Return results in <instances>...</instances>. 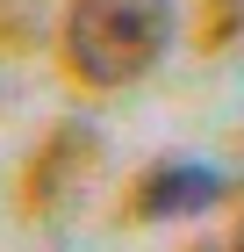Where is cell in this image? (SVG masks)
Segmentation results:
<instances>
[{
    "label": "cell",
    "mask_w": 244,
    "mask_h": 252,
    "mask_svg": "<svg viewBox=\"0 0 244 252\" xmlns=\"http://www.w3.org/2000/svg\"><path fill=\"white\" fill-rule=\"evenodd\" d=\"M172 43V0H72L65 58L86 87H130Z\"/></svg>",
    "instance_id": "1"
},
{
    "label": "cell",
    "mask_w": 244,
    "mask_h": 252,
    "mask_svg": "<svg viewBox=\"0 0 244 252\" xmlns=\"http://www.w3.org/2000/svg\"><path fill=\"white\" fill-rule=\"evenodd\" d=\"M230 194V173L208 166V158H151L130 188V216L136 223H180V216H201Z\"/></svg>",
    "instance_id": "2"
},
{
    "label": "cell",
    "mask_w": 244,
    "mask_h": 252,
    "mask_svg": "<svg viewBox=\"0 0 244 252\" xmlns=\"http://www.w3.org/2000/svg\"><path fill=\"white\" fill-rule=\"evenodd\" d=\"M94 166V130L86 123H57L51 137H43V152H36V166H29V209H57L65 194L79 188V173Z\"/></svg>",
    "instance_id": "3"
},
{
    "label": "cell",
    "mask_w": 244,
    "mask_h": 252,
    "mask_svg": "<svg viewBox=\"0 0 244 252\" xmlns=\"http://www.w3.org/2000/svg\"><path fill=\"white\" fill-rule=\"evenodd\" d=\"M230 252H244V223H237V238H230Z\"/></svg>",
    "instance_id": "4"
},
{
    "label": "cell",
    "mask_w": 244,
    "mask_h": 252,
    "mask_svg": "<svg viewBox=\"0 0 244 252\" xmlns=\"http://www.w3.org/2000/svg\"><path fill=\"white\" fill-rule=\"evenodd\" d=\"M0 7H7V0H0Z\"/></svg>",
    "instance_id": "5"
}]
</instances>
